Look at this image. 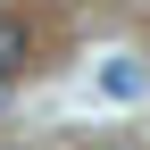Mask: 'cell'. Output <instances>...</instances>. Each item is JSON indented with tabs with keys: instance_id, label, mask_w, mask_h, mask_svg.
I'll return each instance as SVG.
<instances>
[{
	"instance_id": "6da1fadb",
	"label": "cell",
	"mask_w": 150,
	"mask_h": 150,
	"mask_svg": "<svg viewBox=\"0 0 150 150\" xmlns=\"http://www.w3.org/2000/svg\"><path fill=\"white\" fill-rule=\"evenodd\" d=\"M25 59H33V25H25L17 8H0V75H17Z\"/></svg>"
},
{
	"instance_id": "7a4b0ae2",
	"label": "cell",
	"mask_w": 150,
	"mask_h": 150,
	"mask_svg": "<svg viewBox=\"0 0 150 150\" xmlns=\"http://www.w3.org/2000/svg\"><path fill=\"white\" fill-rule=\"evenodd\" d=\"M100 92H108V100H134V92H142V67H100Z\"/></svg>"
},
{
	"instance_id": "3957f363",
	"label": "cell",
	"mask_w": 150,
	"mask_h": 150,
	"mask_svg": "<svg viewBox=\"0 0 150 150\" xmlns=\"http://www.w3.org/2000/svg\"><path fill=\"white\" fill-rule=\"evenodd\" d=\"M0 83H8V75H0Z\"/></svg>"
}]
</instances>
